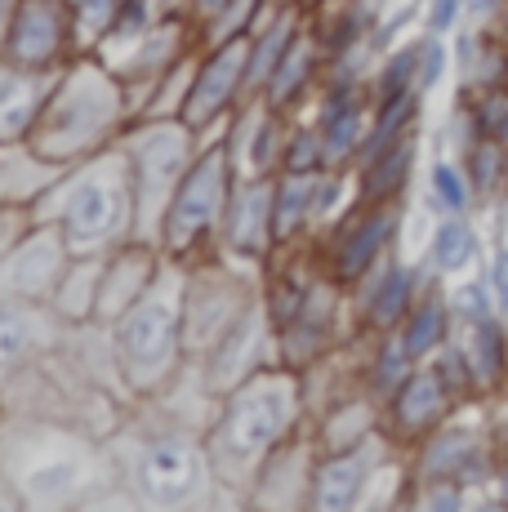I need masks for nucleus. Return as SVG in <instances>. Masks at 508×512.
<instances>
[{"label": "nucleus", "mask_w": 508, "mask_h": 512, "mask_svg": "<svg viewBox=\"0 0 508 512\" xmlns=\"http://www.w3.org/2000/svg\"><path fill=\"white\" fill-rule=\"evenodd\" d=\"M223 406L214 423L205 428V455H210L214 481L219 486H254L268 459L277 455L286 441H295L299 423H304V374L272 361V366L254 370L232 392H223Z\"/></svg>", "instance_id": "obj_1"}, {"label": "nucleus", "mask_w": 508, "mask_h": 512, "mask_svg": "<svg viewBox=\"0 0 508 512\" xmlns=\"http://www.w3.org/2000/svg\"><path fill=\"white\" fill-rule=\"evenodd\" d=\"M130 112H134L130 90H125V81L116 76V67L99 63V58L85 49V54L63 63L41 121L27 134V147H32L36 156H45V161L72 170V165L107 152V147L121 139Z\"/></svg>", "instance_id": "obj_2"}, {"label": "nucleus", "mask_w": 508, "mask_h": 512, "mask_svg": "<svg viewBox=\"0 0 508 512\" xmlns=\"http://www.w3.org/2000/svg\"><path fill=\"white\" fill-rule=\"evenodd\" d=\"M54 219L72 259H99L134 236V179L121 147L72 165L54 187Z\"/></svg>", "instance_id": "obj_3"}, {"label": "nucleus", "mask_w": 508, "mask_h": 512, "mask_svg": "<svg viewBox=\"0 0 508 512\" xmlns=\"http://www.w3.org/2000/svg\"><path fill=\"white\" fill-rule=\"evenodd\" d=\"M107 330H112V361L125 388L134 397L165 392L188 361V348H183V272L170 277L161 268L152 290Z\"/></svg>", "instance_id": "obj_4"}, {"label": "nucleus", "mask_w": 508, "mask_h": 512, "mask_svg": "<svg viewBox=\"0 0 508 512\" xmlns=\"http://www.w3.org/2000/svg\"><path fill=\"white\" fill-rule=\"evenodd\" d=\"M197 139L201 130H192L183 116H148L139 130L121 139V152L130 161V179H134V236L139 241L156 245L165 205H170L174 187H179V179L201 152Z\"/></svg>", "instance_id": "obj_5"}, {"label": "nucleus", "mask_w": 508, "mask_h": 512, "mask_svg": "<svg viewBox=\"0 0 508 512\" xmlns=\"http://www.w3.org/2000/svg\"><path fill=\"white\" fill-rule=\"evenodd\" d=\"M232 187H237V174H232L223 139L201 147L197 161L188 165V174L174 187L170 205H165L161 232H156V250H161L165 259H188V254H197L214 232H223V214H228Z\"/></svg>", "instance_id": "obj_6"}, {"label": "nucleus", "mask_w": 508, "mask_h": 512, "mask_svg": "<svg viewBox=\"0 0 508 512\" xmlns=\"http://www.w3.org/2000/svg\"><path fill=\"white\" fill-rule=\"evenodd\" d=\"M254 303H259V294L250 290V281L223 268L219 259L183 272V348H188V361H201L205 352L219 348Z\"/></svg>", "instance_id": "obj_7"}, {"label": "nucleus", "mask_w": 508, "mask_h": 512, "mask_svg": "<svg viewBox=\"0 0 508 512\" xmlns=\"http://www.w3.org/2000/svg\"><path fill=\"white\" fill-rule=\"evenodd\" d=\"M130 481L156 508L201 504L205 490L219 486V481H214V468H210V455H205V437L197 441L192 432H179V428L143 441Z\"/></svg>", "instance_id": "obj_8"}, {"label": "nucleus", "mask_w": 508, "mask_h": 512, "mask_svg": "<svg viewBox=\"0 0 508 512\" xmlns=\"http://www.w3.org/2000/svg\"><path fill=\"white\" fill-rule=\"evenodd\" d=\"M67 268L72 250L58 223H36L0 254V303H54Z\"/></svg>", "instance_id": "obj_9"}, {"label": "nucleus", "mask_w": 508, "mask_h": 512, "mask_svg": "<svg viewBox=\"0 0 508 512\" xmlns=\"http://www.w3.org/2000/svg\"><path fill=\"white\" fill-rule=\"evenodd\" d=\"M72 5L67 0H18L14 18L5 27V41H0V54L14 58L23 67H54L67 63L72 54Z\"/></svg>", "instance_id": "obj_10"}, {"label": "nucleus", "mask_w": 508, "mask_h": 512, "mask_svg": "<svg viewBox=\"0 0 508 512\" xmlns=\"http://www.w3.org/2000/svg\"><path fill=\"white\" fill-rule=\"evenodd\" d=\"M246 72H250V36L205 49L197 76H192L188 103H183V121L192 130H205L219 116H228L232 107H241L246 103Z\"/></svg>", "instance_id": "obj_11"}, {"label": "nucleus", "mask_w": 508, "mask_h": 512, "mask_svg": "<svg viewBox=\"0 0 508 512\" xmlns=\"http://www.w3.org/2000/svg\"><path fill=\"white\" fill-rule=\"evenodd\" d=\"M161 259L165 254L156 250L152 241H139V236H130L125 245L107 250L103 268H99V294H94L90 326H112V321H121L125 312L156 285V277H161Z\"/></svg>", "instance_id": "obj_12"}, {"label": "nucleus", "mask_w": 508, "mask_h": 512, "mask_svg": "<svg viewBox=\"0 0 508 512\" xmlns=\"http://www.w3.org/2000/svg\"><path fill=\"white\" fill-rule=\"evenodd\" d=\"M63 326L67 321L54 303H0V392L36 357L58 348Z\"/></svg>", "instance_id": "obj_13"}, {"label": "nucleus", "mask_w": 508, "mask_h": 512, "mask_svg": "<svg viewBox=\"0 0 508 512\" xmlns=\"http://www.w3.org/2000/svg\"><path fill=\"white\" fill-rule=\"evenodd\" d=\"M228 161L237 179H272L281 170V147H286V121H281L277 107H268L263 98L237 107V121H232L228 139Z\"/></svg>", "instance_id": "obj_14"}, {"label": "nucleus", "mask_w": 508, "mask_h": 512, "mask_svg": "<svg viewBox=\"0 0 508 512\" xmlns=\"http://www.w3.org/2000/svg\"><path fill=\"white\" fill-rule=\"evenodd\" d=\"M58 72H45V67H23L14 58L0 54V147H18L27 143V134L36 130L45 103H50Z\"/></svg>", "instance_id": "obj_15"}, {"label": "nucleus", "mask_w": 508, "mask_h": 512, "mask_svg": "<svg viewBox=\"0 0 508 512\" xmlns=\"http://www.w3.org/2000/svg\"><path fill=\"white\" fill-rule=\"evenodd\" d=\"M277 179V174H272ZM272 179H237L228 196V214H223V245L237 259L259 263L268 259L272 245Z\"/></svg>", "instance_id": "obj_16"}, {"label": "nucleus", "mask_w": 508, "mask_h": 512, "mask_svg": "<svg viewBox=\"0 0 508 512\" xmlns=\"http://www.w3.org/2000/svg\"><path fill=\"white\" fill-rule=\"evenodd\" d=\"M393 232H397L393 205H370L361 219H348L335 241V254H330V277L339 285H361L379 268L384 250L393 245Z\"/></svg>", "instance_id": "obj_17"}, {"label": "nucleus", "mask_w": 508, "mask_h": 512, "mask_svg": "<svg viewBox=\"0 0 508 512\" xmlns=\"http://www.w3.org/2000/svg\"><path fill=\"white\" fill-rule=\"evenodd\" d=\"M321 143H326V170H344L348 161H357L361 143H366V98H361V81L348 85H326L317 103Z\"/></svg>", "instance_id": "obj_18"}, {"label": "nucleus", "mask_w": 508, "mask_h": 512, "mask_svg": "<svg viewBox=\"0 0 508 512\" xmlns=\"http://www.w3.org/2000/svg\"><path fill=\"white\" fill-rule=\"evenodd\" d=\"M370 455H375V441H357L348 450L317 455L312 486H308V508L339 512V508L361 504V490H366V477H370Z\"/></svg>", "instance_id": "obj_19"}, {"label": "nucleus", "mask_w": 508, "mask_h": 512, "mask_svg": "<svg viewBox=\"0 0 508 512\" xmlns=\"http://www.w3.org/2000/svg\"><path fill=\"white\" fill-rule=\"evenodd\" d=\"M446 401H451V388H446L442 374L433 366L415 370L402 388L393 392V401H388V419H393V428L402 432V437H424L428 428L442 423Z\"/></svg>", "instance_id": "obj_20"}, {"label": "nucleus", "mask_w": 508, "mask_h": 512, "mask_svg": "<svg viewBox=\"0 0 508 512\" xmlns=\"http://www.w3.org/2000/svg\"><path fill=\"white\" fill-rule=\"evenodd\" d=\"M67 174V165H54L45 156H36L27 143H18V152H9L0 161V205L9 210H27L41 196H50V187Z\"/></svg>", "instance_id": "obj_21"}, {"label": "nucleus", "mask_w": 508, "mask_h": 512, "mask_svg": "<svg viewBox=\"0 0 508 512\" xmlns=\"http://www.w3.org/2000/svg\"><path fill=\"white\" fill-rule=\"evenodd\" d=\"M317 179L321 174H286V170L272 179V245H277V250H286L290 241L312 232Z\"/></svg>", "instance_id": "obj_22"}, {"label": "nucleus", "mask_w": 508, "mask_h": 512, "mask_svg": "<svg viewBox=\"0 0 508 512\" xmlns=\"http://www.w3.org/2000/svg\"><path fill=\"white\" fill-rule=\"evenodd\" d=\"M304 32V23H299L295 9L281 5L277 14L268 18V23L259 27V32L250 36V72H246V103L250 98L263 94V85L272 81V72L281 67V58H286V49L295 45V36Z\"/></svg>", "instance_id": "obj_23"}, {"label": "nucleus", "mask_w": 508, "mask_h": 512, "mask_svg": "<svg viewBox=\"0 0 508 512\" xmlns=\"http://www.w3.org/2000/svg\"><path fill=\"white\" fill-rule=\"evenodd\" d=\"M326 63V54H321V45H317V36H308V32H299L295 36V45L286 49V58H281V67L272 72V81L263 85V103L268 107H277V112H290V107L299 103L308 90H312V76H317V67Z\"/></svg>", "instance_id": "obj_24"}, {"label": "nucleus", "mask_w": 508, "mask_h": 512, "mask_svg": "<svg viewBox=\"0 0 508 512\" xmlns=\"http://www.w3.org/2000/svg\"><path fill=\"white\" fill-rule=\"evenodd\" d=\"M415 308V272L402 263H379L366 290V326L370 330H402L406 312Z\"/></svg>", "instance_id": "obj_25"}, {"label": "nucleus", "mask_w": 508, "mask_h": 512, "mask_svg": "<svg viewBox=\"0 0 508 512\" xmlns=\"http://www.w3.org/2000/svg\"><path fill=\"white\" fill-rule=\"evenodd\" d=\"M410 161H415V143L397 139L393 147H384L379 156H370L366 165H361V201L366 205H388L397 192L406 187L410 179Z\"/></svg>", "instance_id": "obj_26"}, {"label": "nucleus", "mask_w": 508, "mask_h": 512, "mask_svg": "<svg viewBox=\"0 0 508 512\" xmlns=\"http://www.w3.org/2000/svg\"><path fill=\"white\" fill-rule=\"evenodd\" d=\"M99 268H103V254L99 259H72L63 285L54 294V308L63 312L67 326H90L94 321V294H99Z\"/></svg>", "instance_id": "obj_27"}, {"label": "nucleus", "mask_w": 508, "mask_h": 512, "mask_svg": "<svg viewBox=\"0 0 508 512\" xmlns=\"http://www.w3.org/2000/svg\"><path fill=\"white\" fill-rule=\"evenodd\" d=\"M446 321H451V303H442L437 294L419 299L415 308L406 312V321H402V343H406L410 357L415 361L433 357V352L446 343Z\"/></svg>", "instance_id": "obj_28"}, {"label": "nucleus", "mask_w": 508, "mask_h": 512, "mask_svg": "<svg viewBox=\"0 0 508 512\" xmlns=\"http://www.w3.org/2000/svg\"><path fill=\"white\" fill-rule=\"evenodd\" d=\"M375 107H379L375 125L366 130V143H361V152H357V165H366L370 156H379L384 147H393L397 139H406L410 121H415V112H419V90H410L402 98H388V103H375Z\"/></svg>", "instance_id": "obj_29"}, {"label": "nucleus", "mask_w": 508, "mask_h": 512, "mask_svg": "<svg viewBox=\"0 0 508 512\" xmlns=\"http://www.w3.org/2000/svg\"><path fill=\"white\" fill-rule=\"evenodd\" d=\"M464 361L473 370V383H495L504 370V334L495 326V317L468 321V339H464Z\"/></svg>", "instance_id": "obj_30"}, {"label": "nucleus", "mask_w": 508, "mask_h": 512, "mask_svg": "<svg viewBox=\"0 0 508 512\" xmlns=\"http://www.w3.org/2000/svg\"><path fill=\"white\" fill-rule=\"evenodd\" d=\"M370 392H375L379 401H393V392L402 388V383L415 374V357L406 352V343H402V334H388L384 330V343H379V352H375V361H370Z\"/></svg>", "instance_id": "obj_31"}, {"label": "nucleus", "mask_w": 508, "mask_h": 512, "mask_svg": "<svg viewBox=\"0 0 508 512\" xmlns=\"http://www.w3.org/2000/svg\"><path fill=\"white\" fill-rule=\"evenodd\" d=\"M477 468V446L468 437H437L424 450V481H464Z\"/></svg>", "instance_id": "obj_32"}, {"label": "nucleus", "mask_w": 508, "mask_h": 512, "mask_svg": "<svg viewBox=\"0 0 508 512\" xmlns=\"http://www.w3.org/2000/svg\"><path fill=\"white\" fill-rule=\"evenodd\" d=\"M473 250H477L473 228H468L459 214H451V219L433 232V268L437 272H459L468 259H473Z\"/></svg>", "instance_id": "obj_33"}, {"label": "nucleus", "mask_w": 508, "mask_h": 512, "mask_svg": "<svg viewBox=\"0 0 508 512\" xmlns=\"http://www.w3.org/2000/svg\"><path fill=\"white\" fill-rule=\"evenodd\" d=\"M281 170L286 174H321L326 170V143H321L317 125H299V130L286 134V147H281Z\"/></svg>", "instance_id": "obj_34"}, {"label": "nucleus", "mask_w": 508, "mask_h": 512, "mask_svg": "<svg viewBox=\"0 0 508 512\" xmlns=\"http://www.w3.org/2000/svg\"><path fill=\"white\" fill-rule=\"evenodd\" d=\"M415 76H419V45H406V49H393L384 58L375 76V103H388V98H402L415 90Z\"/></svg>", "instance_id": "obj_35"}, {"label": "nucleus", "mask_w": 508, "mask_h": 512, "mask_svg": "<svg viewBox=\"0 0 508 512\" xmlns=\"http://www.w3.org/2000/svg\"><path fill=\"white\" fill-rule=\"evenodd\" d=\"M433 196L442 201V210H451V214H464L468 210V183H464V174L455 170V165H433Z\"/></svg>", "instance_id": "obj_36"}, {"label": "nucleus", "mask_w": 508, "mask_h": 512, "mask_svg": "<svg viewBox=\"0 0 508 512\" xmlns=\"http://www.w3.org/2000/svg\"><path fill=\"white\" fill-rule=\"evenodd\" d=\"M442 67H446V49H442V41H437V32H433L424 45H419V76H415V90H419V94L433 90L437 76H442Z\"/></svg>", "instance_id": "obj_37"}, {"label": "nucleus", "mask_w": 508, "mask_h": 512, "mask_svg": "<svg viewBox=\"0 0 508 512\" xmlns=\"http://www.w3.org/2000/svg\"><path fill=\"white\" fill-rule=\"evenodd\" d=\"M451 312L455 317H464V321H482V317H491V303H486V290L482 285H464V290L451 299Z\"/></svg>", "instance_id": "obj_38"}, {"label": "nucleus", "mask_w": 508, "mask_h": 512, "mask_svg": "<svg viewBox=\"0 0 508 512\" xmlns=\"http://www.w3.org/2000/svg\"><path fill=\"white\" fill-rule=\"evenodd\" d=\"M495 174H500V152H495V139H491V143L473 147V187L486 192L495 183Z\"/></svg>", "instance_id": "obj_39"}, {"label": "nucleus", "mask_w": 508, "mask_h": 512, "mask_svg": "<svg viewBox=\"0 0 508 512\" xmlns=\"http://www.w3.org/2000/svg\"><path fill=\"white\" fill-rule=\"evenodd\" d=\"M482 134L486 139H495V143H508V98H491V103L482 107Z\"/></svg>", "instance_id": "obj_40"}, {"label": "nucleus", "mask_w": 508, "mask_h": 512, "mask_svg": "<svg viewBox=\"0 0 508 512\" xmlns=\"http://www.w3.org/2000/svg\"><path fill=\"white\" fill-rule=\"evenodd\" d=\"M491 294L500 303V312H508V250H500L491 259Z\"/></svg>", "instance_id": "obj_41"}, {"label": "nucleus", "mask_w": 508, "mask_h": 512, "mask_svg": "<svg viewBox=\"0 0 508 512\" xmlns=\"http://www.w3.org/2000/svg\"><path fill=\"white\" fill-rule=\"evenodd\" d=\"M459 5H464V0H433V18H428V23H433V32H437V36L451 32V27H455Z\"/></svg>", "instance_id": "obj_42"}, {"label": "nucleus", "mask_w": 508, "mask_h": 512, "mask_svg": "<svg viewBox=\"0 0 508 512\" xmlns=\"http://www.w3.org/2000/svg\"><path fill=\"white\" fill-rule=\"evenodd\" d=\"M14 5L18 0H0V41H5V27H9V18H14Z\"/></svg>", "instance_id": "obj_43"}, {"label": "nucleus", "mask_w": 508, "mask_h": 512, "mask_svg": "<svg viewBox=\"0 0 508 512\" xmlns=\"http://www.w3.org/2000/svg\"><path fill=\"white\" fill-rule=\"evenodd\" d=\"M495 5H500V0H468V9H473V14H491Z\"/></svg>", "instance_id": "obj_44"}, {"label": "nucleus", "mask_w": 508, "mask_h": 512, "mask_svg": "<svg viewBox=\"0 0 508 512\" xmlns=\"http://www.w3.org/2000/svg\"><path fill=\"white\" fill-rule=\"evenodd\" d=\"M504 495H508V477H504Z\"/></svg>", "instance_id": "obj_45"}, {"label": "nucleus", "mask_w": 508, "mask_h": 512, "mask_svg": "<svg viewBox=\"0 0 508 512\" xmlns=\"http://www.w3.org/2000/svg\"><path fill=\"white\" fill-rule=\"evenodd\" d=\"M299 5H308V0H299Z\"/></svg>", "instance_id": "obj_46"}]
</instances>
